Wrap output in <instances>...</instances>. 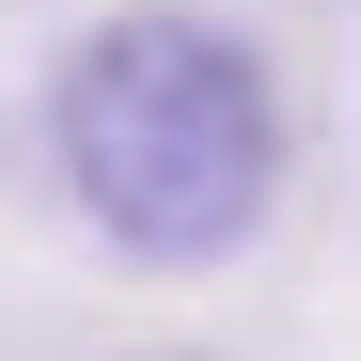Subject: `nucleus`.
I'll list each match as a JSON object with an SVG mask.
<instances>
[{
    "label": "nucleus",
    "instance_id": "f257e3e1",
    "mask_svg": "<svg viewBox=\"0 0 361 361\" xmlns=\"http://www.w3.org/2000/svg\"><path fill=\"white\" fill-rule=\"evenodd\" d=\"M47 173L126 267H235L283 204V79L220 16H94L47 63Z\"/></svg>",
    "mask_w": 361,
    "mask_h": 361
}]
</instances>
